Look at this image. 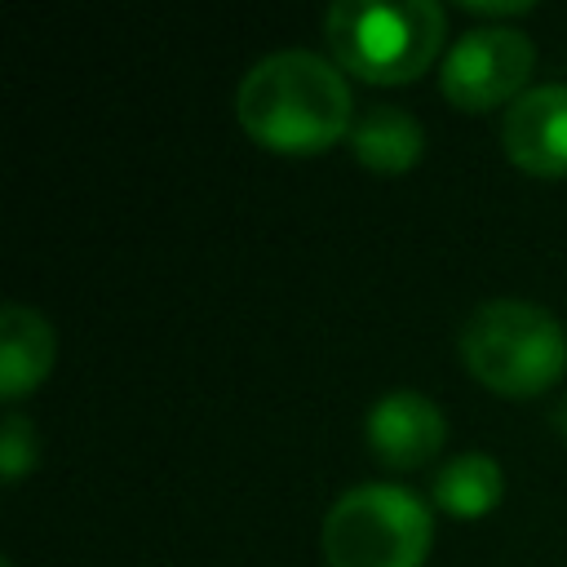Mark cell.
Here are the masks:
<instances>
[{
	"mask_svg": "<svg viewBox=\"0 0 567 567\" xmlns=\"http://www.w3.org/2000/svg\"><path fill=\"white\" fill-rule=\"evenodd\" d=\"M235 115L252 142L306 155L350 137L354 102L346 75L328 58L315 49H275L244 71Z\"/></svg>",
	"mask_w": 567,
	"mask_h": 567,
	"instance_id": "obj_1",
	"label": "cell"
},
{
	"mask_svg": "<svg viewBox=\"0 0 567 567\" xmlns=\"http://www.w3.org/2000/svg\"><path fill=\"white\" fill-rule=\"evenodd\" d=\"M443 4L434 0H337L323 13L337 62L372 84L421 75L443 44Z\"/></svg>",
	"mask_w": 567,
	"mask_h": 567,
	"instance_id": "obj_2",
	"label": "cell"
},
{
	"mask_svg": "<svg viewBox=\"0 0 567 567\" xmlns=\"http://www.w3.org/2000/svg\"><path fill=\"white\" fill-rule=\"evenodd\" d=\"M461 359L496 394H536L563 377L567 332L545 306L496 297L461 323Z\"/></svg>",
	"mask_w": 567,
	"mask_h": 567,
	"instance_id": "obj_3",
	"label": "cell"
},
{
	"mask_svg": "<svg viewBox=\"0 0 567 567\" xmlns=\"http://www.w3.org/2000/svg\"><path fill=\"white\" fill-rule=\"evenodd\" d=\"M430 505L403 483H359L323 514L328 567H421L430 554Z\"/></svg>",
	"mask_w": 567,
	"mask_h": 567,
	"instance_id": "obj_4",
	"label": "cell"
},
{
	"mask_svg": "<svg viewBox=\"0 0 567 567\" xmlns=\"http://www.w3.org/2000/svg\"><path fill=\"white\" fill-rule=\"evenodd\" d=\"M536 66V49L518 27H470L443 53V93L465 111H487L496 102H514Z\"/></svg>",
	"mask_w": 567,
	"mask_h": 567,
	"instance_id": "obj_5",
	"label": "cell"
},
{
	"mask_svg": "<svg viewBox=\"0 0 567 567\" xmlns=\"http://www.w3.org/2000/svg\"><path fill=\"white\" fill-rule=\"evenodd\" d=\"M501 142L509 159L536 177L567 173V84L523 89L501 120Z\"/></svg>",
	"mask_w": 567,
	"mask_h": 567,
	"instance_id": "obj_6",
	"label": "cell"
},
{
	"mask_svg": "<svg viewBox=\"0 0 567 567\" xmlns=\"http://www.w3.org/2000/svg\"><path fill=\"white\" fill-rule=\"evenodd\" d=\"M443 439H447V421L439 403L425 399L421 390H390L368 412V447L394 470L434 461Z\"/></svg>",
	"mask_w": 567,
	"mask_h": 567,
	"instance_id": "obj_7",
	"label": "cell"
},
{
	"mask_svg": "<svg viewBox=\"0 0 567 567\" xmlns=\"http://www.w3.org/2000/svg\"><path fill=\"white\" fill-rule=\"evenodd\" d=\"M53 368V328L35 306H0V399L18 403Z\"/></svg>",
	"mask_w": 567,
	"mask_h": 567,
	"instance_id": "obj_8",
	"label": "cell"
},
{
	"mask_svg": "<svg viewBox=\"0 0 567 567\" xmlns=\"http://www.w3.org/2000/svg\"><path fill=\"white\" fill-rule=\"evenodd\" d=\"M350 151L359 155V164L377 168V173H403L421 159L425 151V128L416 124V115H408L403 106H363L350 124Z\"/></svg>",
	"mask_w": 567,
	"mask_h": 567,
	"instance_id": "obj_9",
	"label": "cell"
},
{
	"mask_svg": "<svg viewBox=\"0 0 567 567\" xmlns=\"http://www.w3.org/2000/svg\"><path fill=\"white\" fill-rule=\"evenodd\" d=\"M501 492H505V478L487 452H461L434 474V501L456 518L487 514L501 501Z\"/></svg>",
	"mask_w": 567,
	"mask_h": 567,
	"instance_id": "obj_10",
	"label": "cell"
},
{
	"mask_svg": "<svg viewBox=\"0 0 567 567\" xmlns=\"http://www.w3.org/2000/svg\"><path fill=\"white\" fill-rule=\"evenodd\" d=\"M31 465H35V430L22 412H4V430H0V474H4V483H18Z\"/></svg>",
	"mask_w": 567,
	"mask_h": 567,
	"instance_id": "obj_11",
	"label": "cell"
},
{
	"mask_svg": "<svg viewBox=\"0 0 567 567\" xmlns=\"http://www.w3.org/2000/svg\"><path fill=\"white\" fill-rule=\"evenodd\" d=\"M470 9L478 13H514V9H527V0H465Z\"/></svg>",
	"mask_w": 567,
	"mask_h": 567,
	"instance_id": "obj_12",
	"label": "cell"
},
{
	"mask_svg": "<svg viewBox=\"0 0 567 567\" xmlns=\"http://www.w3.org/2000/svg\"><path fill=\"white\" fill-rule=\"evenodd\" d=\"M554 425H558L563 439H567V399H558V408H554Z\"/></svg>",
	"mask_w": 567,
	"mask_h": 567,
	"instance_id": "obj_13",
	"label": "cell"
}]
</instances>
